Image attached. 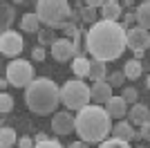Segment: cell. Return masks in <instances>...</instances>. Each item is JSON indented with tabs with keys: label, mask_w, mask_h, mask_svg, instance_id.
<instances>
[{
	"label": "cell",
	"mask_w": 150,
	"mask_h": 148,
	"mask_svg": "<svg viewBox=\"0 0 150 148\" xmlns=\"http://www.w3.org/2000/svg\"><path fill=\"white\" fill-rule=\"evenodd\" d=\"M81 9V18H83V23H90V25H94L96 23V9L94 7H79Z\"/></svg>",
	"instance_id": "28"
},
{
	"label": "cell",
	"mask_w": 150,
	"mask_h": 148,
	"mask_svg": "<svg viewBox=\"0 0 150 148\" xmlns=\"http://www.w3.org/2000/svg\"><path fill=\"white\" fill-rule=\"evenodd\" d=\"M134 148H146V146H134Z\"/></svg>",
	"instance_id": "45"
},
{
	"label": "cell",
	"mask_w": 150,
	"mask_h": 148,
	"mask_svg": "<svg viewBox=\"0 0 150 148\" xmlns=\"http://www.w3.org/2000/svg\"><path fill=\"white\" fill-rule=\"evenodd\" d=\"M23 36L13 29H7L0 34V52L5 56H18L23 52Z\"/></svg>",
	"instance_id": "7"
},
{
	"label": "cell",
	"mask_w": 150,
	"mask_h": 148,
	"mask_svg": "<svg viewBox=\"0 0 150 148\" xmlns=\"http://www.w3.org/2000/svg\"><path fill=\"white\" fill-rule=\"evenodd\" d=\"M90 90H92V103H96V105H105L108 101L114 97L112 85H110L108 81H94Z\"/></svg>",
	"instance_id": "11"
},
{
	"label": "cell",
	"mask_w": 150,
	"mask_h": 148,
	"mask_svg": "<svg viewBox=\"0 0 150 148\" xmlns=\"http://www.w3.org/2000/svg\"><path fill=\"white\" fill-rule=\"evenodd\" d=\"M105 81H108V83H110L112 88H119V85H123V81H125V74H123V70H121V72H119V70L110 72Z\"/></svg>",
	"instance_id": "27"
},
{
	"label": "cell",
	"mask_w": 150,
	"mask_h": 148,
	"mask_svg": "<svg viewBox=\"0 0 150 148\" xmlns=\"http://www.w3.org/2000/svg\"><path fill=\"white\" fill-rule=\"evenodd\" d=\"M117 2H121V0H117Z\"/></svg>",
	"instance_id": "46"
},
{
	"label": "cell",
	"mask_w": 150,
	"mask_h": 148,
	"mask_svg": "<svg viewBox=\"0 0 150 148\" xmlns=\"http://www.w3.org/2000/svg\"><path fill=\"white\" fill-rule=\"evenodd\" d=\"M52 56L56 58L58 63H67L76 58V49H74V41L69 38H58L56 43L52 45Z\"/></svg>",
	"instance_id": "10"
},
{
	"label": "cell",
	"mask_w": 150,
	"mask_h": 148,
	"mask_svg": "<svg viewBox=\"0 0 150 148\" xmlns=\"http://www.w3.org/2000/svg\"><path fill=\"white\" fill-rule=\"evenodd\" d=\"M5 76L9 79L13 88H27L31 81L36 79V72H34V65L25 58H13L5 70Z\"/></svg>",
	"instance_id": "6"
},
{
	"label": "cell",
	"mask_w": 150,
	"mask_h": 148,
	"mask_svg": "<svg viewBox=\"0 0 150 148\" xmlns=\"http://www.w3.org/2000/svg\"><path fill=\"white\" fill-rule=\"evenodd\" d=\"M74 49H76V56H85L88 52V31H79L74 36Z\"/></svg>",
	"instance_id": "23"
},
{
	"label": "cell",
	"mask_w": 150,
	"mask_h": 148,
	"mask_svg": "<svg viewBox=\"0 0 150 148\" xmlns=\"http://www.w3.org/2000/svg\"><path fill=\"white\" fill-rule=\"evenodd\" d=\"M40 18H38V14H25L23 18H20V29L27 31V34H38L40 31Z\"/></svg>",
	"instance_id": "16"
},
{
	"label": "cell",
	"mask_w": 150,
	"mask_h": 148,
	"mask_svg": "<svg viewBox=\"0 0 150 148\" xmlns=\"http://www.w3.org/2000/svg\"><path fill=\"white\" fill-rule=\"evenodd\" d=\"M67 148H90V144H88V142H83V139H79V142H74V144H69Z\"/></svg>",
	"instance_id": "38"
},
{
	"label": "cell",
	"mask_w": 150,
	"mask_h": 148,
	"mask_svg": "<svg viewBox=\"0 0 150 148\" xmlns=\"http://www.w3.org/2000/svg\"><path fill=\"white\" fill-rule=\"evenodd\" d=\"M141 139H146V142H150V121H146V123H141Z\"/></svg>",
	"instance_id": "36"
},
{
	"label": "cell",
	"mask_w": 150,
	"mask_h": 148,
	"mask_svg": "<svg viewBox=\"0 0 150 148\" xmlns=\"http://www.w3.org/2000/svg\"><path fill=\"white\" fill-rule=\"evenodd\" d=\"M128 47V29L114 20H99L88 29V52L99 61H117Z\"/></svg>",
	"instance_id": "1"
},
{
	"label": "cell",
	"mask_w": 150,
	"mask_h": 148,
	"mask_svg": "<svg viewBox=\"0 0 150 148\" xmlns=\"http://www.w3.org/2000/svg\"><path fill=\"white\" fill-rule=\"evenodd\" d=\"M128 47L132 49V52H146V49L150 47V34L148 29H144V27H132V29H128Z\"/></svg>",
	"instance_id": "9"
},
{
	"label": "cell",
	"mask_w": 150,
	"mask_h": 148,
	"mask_svg": "<svg viewBox=\"0 0 150 148\" xmlns=\"http://www.w3.org/2000/svg\"><path fill=\"white\" fill-rule=\"evenodd\" d=\"M36 14L45 27L63 29L69 20L72 7L67 0H36Z\"/></svg>",
	"instance_id": "4"
},
{
	"label": "cell",
	"mask_w": 150,
	"mask_h": 148,
	"mask_svg": "<svg viewBox=\"0 0 150 148\" xmlns=\"http://www.w3.org/2000/svg\"><path fill=\"white\" fill-rule=\"evenodd\" d=\"M69 23H76V25H81L83 18H81V9L76 7V9H72V14H69Z\"/></svg>",
	"instance_id": "35"
},
{
	"label": "cell",
	"mask_w": 150,
	"mask_h": 148,
	"mask_svg": "<svg viewBox=\"0 0 150 148\" xmlns=\"http://www.w3.org/2000/svg\"><path fill=\"white\" fill-rule=\"evenodd\" d=\"M13 110V97L9 92H2L0 94V112L2 115H7V112Z\"/></svg>",
	"instance_id": "25"
},
{
	"label": "cell",
	"mask_w": 150,
	"mask_h": 148,
	"mask_svg": "<svg viewBox=\"0 0 150 148\" xmlns=\"http://www.w3.org/2000/svg\"><path fill=\"white\" fill-rule=\"evenodd\" d=\"M101 16H103V20H114V23H119V18H123L121 2H117V0H108L105 5L101 7Z\"/></svg>",
	"instance_id": "15"
},
{
	"label": "cell",
	"mask_w": 150,
	"mask_h": 148,
	"mask_svg": "<svg viewBox=\"0 0 150 148\" xmlns=\"http://www.w3.org/2000/svg\"><path fill=\"white\" fill-rule=\"evenodd\" d=\"M148 49H150V47H148Z\"/></svg>",
	"instance_id": "47"
},
{
	"label": "cell",
	"mask_w": 150,
	"mask_h": 148,
	"mask_svg": "<svg viewBox=\"0 0 150 148\" xmlns=\"http://www.w3.org/2000/svg\"><path fill=\"white\" fill-rule=\"evenodd\" d=\"M61 101L67 110H83L92 103V90L83 83V79H72L61 88Z\"/></svg>",
	"instance_id": "5"
},
{
	"label": "cell",
	"mask_w": 150,
	"mask_h": 148,
	"mask_svg": "<svg viewBox=\"0 0 150 148\" xmlns=\"http://www.w3.org/2000/svg\"><path fill=\"white\" fill-rule=\"evenodd\" d=\"M123 74H125V79L137 81L139 76L144 74V63L137 61V58H130V61H125V65H123Z\"/></svg>",
	"instance_id": "20"
},
{
	"label": "cell",
	"mask_w": 150,
	"mask_h": 148,
	"mask_svg": "<svg viewBox=\"0 0 150 148\" xmlns=\"http://www.w3.org/2000/svg\"><path fill=\"white\" fill-rule=\"evenodd\" d=\"M25 103L34 115H40V117L54 115V110L61 103V88L45 76L34 79L25 88Z\"/></svg>",
	"instance_id": "3"
},
{
	"label": "cell",
	"mask_w": 150,
	"mask_h": 148,
	"mask_svg": "<svg viewBox=\"0 0 150 148\" xmlns=\"http://www.w3.org/2000/svg\"><path fill=\"white\" fill-rule=\"evenodd\" d=\"M13 18H16V9H13L9 2H2V5H0V27H2V31L11 29Z\"/></svg>",
	"instance_id": "19"
},
{
	"label": "cell",
	"mask_w": 150,
	"mask_h": 148,
	"mask_svg": "<svg viewBox=\"0 0 150 148\" xmlns=\"http://www.w3.org/2000/svg\"><path fill=\"white\" fill-rule=\"evenodd\" d=\"M63 31H65V36H67V38H74L76 34L81 31V25H76V23H69V20H67V25L63 27Z\"/></svg>",
	"instance_id": "30"
},
{
	"label": "cell",
	"mask_w": 150,
	"mask_h": 148,
	"mask_svg": "<svg viewBox=\"0 0 150 148\" xmlns=\"http://www.w3.org/2000/svg\"><path fill=\"white\" fill-rule=\"evenodd\" d=\"M76 5H79V7H85V5H88V0H76Z\"/></svg>",
	"instance_id": "42"
},
{
	"label": "cell",
	"mask_w": 150,
	"mask_h": 148,
	"mask_svg": "<svg viewBox=\"0 0 150 148\" xmlns=\"http://www.w3.org/2000/svg\"><path fill=\"white\" fill-rule=\"evenodd\" d=\"M121 97H123L125 101H128V105H132V103H137V99H139V92L134 90V88H125Z\"/></svg>",
	"instance_id": "29"
},
{
	"label": "cell",
	"mask_w": 150,
	"mask_h": 148,
	"mask_svg": "<svg viewBox=\"0 0 150 148\" xmlns=\"http://www.w3.org/2000/svg\"><path fill=\"white\" fill-rule=\"evenodd\" d=\"M112 137L123 139V142H134V139H141V132H137L128 119H121L117 121V126H112Z\"/></svg>",
	"instance_id": "13"
},
{
	"label": "cell",
	"mask_w": 150,
	"mask_h": 148,
	"mask_svg": "<svg viewBox=\"0 0 150 148\" xmlns=\"http://www.w3.org/2000/svg\"><path fill=\"white\" fill-rule=\"evenodd\" d=\"M137 25L144 29H150V0H144L137 7Z\"/></svg>",
	"instance_id": "22"
},
{
	"label": "cell",
	"mask_w": 150,
	"mask_h": 148,
	"mask_svg": "<svg viewBox=\"0 0 150 148\" xmlns=\"http://www.w3.org/2000/svg\"><path fill=\"white\" fill-rule=\"evenodd\" d=\"M47 139H50V137L45 135V132H38V135H36V144L38 142H47Z\"/></svg>",
	"instance_id": "39"
},
{
	"label": "cell",
	"mask_w": 150,
	"mask_h": 148,
	"mask_svg": "<svg viewBox=\"0 0 150 148\" xmlns=\"http://www.w3.org/2000/svg\"><path fill=\"white\" fill-rule=\"evenodd\" d=\"M121 5H128V7H130V5H134V0H121Z\"/></svg>",
	"instance_id": "41"
},
{
	"label": "cell",
	"mask_w": 150,
	"mask_h": 148,
	"mask_svg": "<svg viewBox=\"0 0 150 148\" xmlns=\"http://www.w3.org/2000/svg\"><path fill=\"white\" fill-rule=\"evenodd\" d=\"M56 41H58V38L54 36V29H52V27L38 31V43H40V47H52Z\"/></svg>",
	"instance_id": "24"
},
{
	"label": "cell",
	"mask_w": 150,
	"mask_h": 148,
	"mask_svg": "<svg viewBox=\"0 0 150 148\" xmlns=\"http://www.w3.org/2000/svg\"><path fill=\"white\" fill-rule=\"evenodd\" d=\"M108 68L105 61H99V58H90V79L92 81H105L108 79Z\"/></svg>",
	"instance_id": "18"
},
{
	"label": "cell",
	"mask_w": 150,
	"mask_h": 148,
	"mask_svg": "<svg viewBox=\"0 0 150 148\" xmlns=\"http://www.w3.org/2000/svg\"><path fill=\"white\" fill-rule=\"evenodd\" d=\"M72 74L76 79H90V58L85 56H76L72 61Z\"/></svg>",
	"instance_id": "17"
},
{
	"label": "cell",
	"mask_w": 150,
	"mask_h": 148,
	"mask_svg": "<svg viewBox=\"0 0 150 148\" xmlns=\"http://www.w3.org/2000/svg\"><path fill=\"white\" fill-rule=\"evenodd\" d=\"M34 146H36V142L29 139V137H20L18 139V148H34Z\"/></svg>",
	"instance_id": "34"
},
{
	"label": "cell",
	"mask_w": 150,
	"mask_h": 148,
	"mask_svg": "<svg viewBox=\"0 0 150 148\" xmlns=\"http://www.w3.org/2000/svg\"><path fill=\"white\" fill-rule=\"evenodd\" d=\"M132 54H134V58H137V61H141V58H144V52H132Z\"/></svg>",
	"instance_id": "40"
},
{
	"label": "cell",
	"mask_w": 150,
	"mask_h": 148,
	"mask_svg": "<svg viewBox=\"0 0 150 148\" xmlns=\"http://www.w3.org/2000/svg\"><path fill=\"white\" fill-rule=\"evenodd\" d=\"M112 132V117L108 115L103 105L90 103L83 110L76 112V135L79 139L88 144H101L105 142Z\"/></svg>",
	"instance_id": "2"
},
{
	"label": "cell",
	"mask_w": 150,
	"mask_h": 148,
	"mask_svg": "<svg viewBox=\"0 0 150 148\" xmlns=\"http://www.w3.org/2000/svg\"><path fill=\"white\" fill-rule=\"evenodd\" d=\"M34 148H63L61 142H56V139H47V142H38Z\"/></svg>",
	"instance_id": "33"
},
{
	"label": "cell",
	"mask_w": 150,
	"mask_h": 148,
	"mask_svg": "<svg viewBox=\"0 0 150 148\" xmlns=\"http://www.w3.org/2000/svg\"><path fill=\"white\" fill-rule=\"evenodd\" d=\"M103 108L108 110V115H110L114 121L125 119V117H128V110H130V105H128V101H125L123 97H112L105 105H103Z\"/></svg>",
	"instance_id": "12"
},
{
	"label": "cell",
	"mask_w": 150,
	"mask_h": 148,
	"mask_svg": "<svg viewBox=\"0 0 150 148\" xmlns=\"http://www.w3.org/2000/svg\"><path fill=\"white\" fill-rule=\"evenodd\" d=\"M11 2H23V0H11Z\"/></svg>",
	"instance_id": "44"
},
{
	"label": "cell",
	"mask_w": 150,
	"mask_h": 148,
	"mask_svg": "<svg viewBox=\"0 0 150 148\" xmlns=\"http://www.w3.org/2000/svg\"><path fill=\"white\" fill-rule=\"evenodd\" d=\"M11 146H18L16 130L9 128V126H2L0 128V148H11Z\"/></svg>",
	"instance_id": "21"
},
{
	"label": "cell",
	"mask_w": 150,
	"mask_h": 148,
	"mask_svg": "<svg viewBox=\"0 0 150 148\" xmlns=\"http://www.w3.org/2000/svg\"><path fill=\"white\" fill-rule=\"evenodd\" d=\"M52 130H54L56 135H63V137L76 132V115H72V112H67V110L56 112V115L52 117Z\"/></svg>",
	"instance_id": "8"
},
{
	"label": "cell",
	"mask_w": 150,
	"mask_h": 148,
	"mask_svg": "<svg viewBox=\"0 0 150 148\" xmlns=\"http://www.w3.org/2000/svg\"><path fill=\"white\" fill-rule=\"evenodd\" d=\"M134 23H137V11H128V14H123V27L125 29H132L134 27Z\"/></svg>",
	"instance_id": "31"
},
{
	"label": "cell",
	"mask_w": 150,
	"mask_h": 148,
	"mask_svg": "<svg viewBox=\"0 0 150 148\" xmlns=\"http://www.w3.org/2000/svg\"><path fill=\"white\" fill-rule=\"evenodd\" d=\"M146 85H148V90H150V74H148V79H146Z\"/></svg>",
	"instance_id": "43"
},
{
	"label": "cell",
	"mask_w": 150,
	"mask_h": 148,
	"mask_svg": "<svg viewBox=\"0 0 150 148\" xmlns=\"http://www.w3.org/2000/svg\"><path fill=\"white\" fill-rule=\"evenodd\" d=\"M45 56H47V52H45V47H40V45L31 49V58H34V61H45Z\"/></svg>",
	"instance_id": "32"
},
{
	"label": "cell",
	"mask_w": 150,
	"mask_h": 148,
	"mask_svg": "<svg viewBox=\"0 0 150 148\" xmlns=\"http://www.w3.org/2000/svg\"><path fill=\"white\" fill-rule=\"evenodd\" d=\"M99 148H132V146H130V142H123V139H117V137H112V139L101 142Z\"/></svg>",
	"instance_id": "26"
},
{
	"label": "cell",
	"mask_w": 150,
	"mask_h": 148,
	"mask_svg": "<svg viewBox=\"0 0 150 148\" xmlns=\"http://www.w3.org/2000/svg\"><path fill=\"white\" fill-rule=\"evenodd\" d=\"M128 121L132 123V126H141V123L150 121V110H148V105L144 103H132L130 105V110H128Z\"/></svg>",
	"instance_id": "14"
},
{
	"label": "cell",
	"mask_w": 150,
	"mask_h": 148,
	"mask_svg": "<svg viewBox=\"0 0 150 148\" xmlns=\"http://www.w3.org/2000/svg\"><path fill=\"white\" fill-rule=\"evenodd\" d=\"M108 0H88V7H94V9H101Z\"/></svg>",
	"instance_id": "37"
}]
</instances>
